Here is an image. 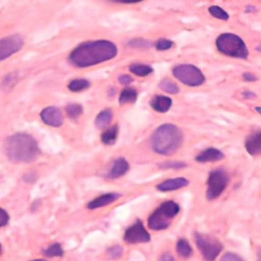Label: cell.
<instances>
[{"label": "cell", "instance_id": "cell-1", "mask_svg": "<svg viewBox=\"0 0 261 261\" xmlns=\"http://www.w3.org/2000/svg\"><path fill=\"white\" fill-rule=\"evenodd\" d=\"M117 47L108 40L87 41L75 47L68 56V61L75 67L84 68L113 59Z\"/></svg>", "mask_w": 261, "mask_h": 261}, {"label": "cell", "instance_id": "cell-2", "mask_svg": "<svg viewBox=\"0 0 261 261\" xmlns=\"http://www.w3.org/2000/svg\"><path fill=\"white\" fill-rule=\"evenodd\" d=\"M3 149L8 160L13 163L32 162L41 153L35 138L24 133H16L7 137Z\"/></svg>", "mask_w": 261, "mask_h": 261}, {"label": "cell", "instance_id": "cell-3", "mask_svg": "<svg viewBox=\"0 0 261 261\" xmlns=\"http://www.w3.org/2000/svg\"><path fill=\"white\" fill-rule=\"evenodd\" d=\"M182 133L174 124L165 123L157 127L151 137L152 150L160 155L175 153L182 144Z\"/></svg>", "mask_w": 261, "mask_h": 261}, {"label": "cell", "instance_id": "cell-4", "mask_svg": "<svg viewBox=\"0 0 261 261\" xmlns=\"http://www.w3.org/2000/svg\"><path fill=\"white\" fill-rule=\"evenodd\" d=\"M216 48L226 56L246 59L249 55L247 45L239 36L231 33H223L216 39Z\"/></svg>", "mask_w": 261, "mask_h": 261}, {"label": "cell", "instance_id": "cell-5", "mask_svg": "<svg viewBox=\"0 0 261 261\" xmlns=\"http://www.w3.org/2000/svg\"><path fill=\"white\" fill-rule=\"evenodd\" d=\"M179 210V205L174 201H165L161 203L148 218L149 228L154 230L166 229L170 225L171 219L178 214Z\"/></svg>", "mask_w": 261, "mask_h": 261}, {"label": "cell", "instance_id": "cell-6", "mask_svg": "<svg viewBox=\"0 0 261 261\" xmlns=\"http://www.w3.org/2000/svg\"><path fill=\"white\" fill-rule=\"evenodd\" d=\"M173 76L184 85L198 87L205 83L204 73L193 64H178L172 68Z\"/></svg>", "mask_w": 261, "mask_h": 261}, {"label": "cell", "instance_id": "cell-7", "mask_svg": "<svg viewBox=\"0 0 261 261\" xmlns=\"http://www.w3.org/2000/svg\"><path fill=\"white\" fill-rule=\"evenodd\" d=\"M195 242L202 257L206 261H214L222 250V244L218 240L207 234L196 232Z\"/></svg>", "mask_w": 261, "mask_h": 261}, {"label": "cell", "instance_id": "cell-8", "mask_svg": "<svg viewBox=\"0 0 261 261\" xmlns=\"http://www.w3.org/2000/svg\"><path fill=\"white\" fill-rule=\"evenodd\" d=\"M228 180V175L225 170L218 168L210 171L207 179V199L214 200L218 198L226 189Z\"/></svg>", "mask_w": 261, "mask_h": 261}, {"label": "cell", "instance_id": "cell-9", "mask_svg": "<svg viewBox=\"0 0 261 261\" xmlns=\"http://www.w3.org/2000/svg\"><path fill=\"white\" fill-rule=\"evenodd\" d=\"M23 46V38L18 35H10L0 39V61L18 52Z\"/></svg>", "mask_w": 261, "mask_h": 261}, {"label": "cell", "instance_id": "cell-10", "mask_svg": "<svg viewBox=\"0 0 261 261\" xmlns=\"http://www.w3.org/2000/svg\"><path fill=\"white\" fill-rule=\"evenodd\" d=\"M150 233L145 228L141 220H137L134 224L128 226L123 234V240L128 244H141L150 241Z\"/></svg>", "mask_w": 261, "mask_h": 261}, {"label": "cell", "instance_id": "cell-11", "mask_svg": "<svg viewBox=\"0 0 261 261\" xmlns=\"http://www.w3.org/2000/svg\"><path fill=\"white\" fill-rule=\"evenodd\" d=\"M40 117L42 121L49 126L58 127L63 123V114L61 110L55 106L44 108L40 113Z\"/></svg>", "mask_w": 261, "mask_h": 261}, {"label": "cell", "instance_id": "cell-12", "mask_svg": "<svg viewBox=\"0 0 261 261\" xmlns=\"http://www.w3.org/2000/svg\"><path fill=\"white\" fill-rule=\"evenodd\" d=\"M189 185V180L186 177H174L168 178L166 180L161 181L156 186V189L161 192H170L181 189Z\"/></svg>", "mask_w": 261, "mask_h": 261}, {"label": "cell", "instance_id": "cell-13", "mask_svg": "<svg viewBox=\"0 0 261 261\" xmlns=\"http://www.w3.org/2000/svg\"><path fill=\"white\" fill-rule=\"evenodd\" d=\"M223 157H224V155L220 150L210 147V148L205 149L201 153H199L195 157V160L200 162V163H206V162L221 160V159H223Z\"/></svg>", "mask_w": 261, "mask_h": 261}, {"label": "cell", "instance_id": "cell-14", "mask_svg": "<svg viewBox=\"0 0 261 261\" xmlns=\"http://www.w3.org/2000/svg\"><path fill=\"white\" fill-rule=\"evenodd\" d=\"M245 148L250 155H258L261 152V133H252L245 142Z\"/></svg>", "mask_w": 261, "mask_h": 261}, {"label": "cell", "instance_id": "cell-15", "mask_svg": "<svg viewBox=\"0 0 261 261\" xmlns=\"http://www.w3.org/2000/svg\"><path fill=\"white\" fill-rule=\"evenodd\" d=\"M120 197L119 194L117 193H107V194H103L97 198H95L94 200L90 201L87 205V207L89 209H96V208H100V207H104L109 205L110 203L116 201L118 198Z\"/></svg>", "mask_w": 261, "mask_h": 261}, {"label": "cell", "instance_id": "cell-16", "mask_svg": "<svg viewBox=\"0 0 261 261\" xmlns=\"http://www.w3.org/2000/svg\"><path fill=\"white\" fill-rule=\"evenodd\" d=\"M150 105L155 111L160 113H165L170 109L172 105V100L167 96L156 95L151 99Z\"/></svg>", "mask_w": 261, "mask_h": 261}, {"label": "cell", "instance_id": "cell-17", "mask_svg": "<svg viewBox=\"0 0 261 261\" xmlns=\"http://www.w3.org/2000/svg\"><path fill=\"white\" fill-rule=\"evenodd\" d=\"M128 168H129L128 162L124 158H121V157L117 158L113 162V164H112V166H111V168H110V170L107 174V177L112 178V179L113 178H118V177L122 176L123 174H125L127 172Z\"/></svg>", "mask_w": 261, "mask_h": 261}, {"label": "cell", "instance_id": "cell-18", "mask_svg": "<svg viewBox=\"0 0 261 261\" xmlns=\"http://www.w3.org/2000/svg\"><path fill=\"white\" fill-rule=\"evenodd\" d=\"M112 117H113L112 110L109 108H106L98 113V115L95 118V124L98 128H104L110 124Z\"/></svg>", "mask_w": 261, "mask_h": 261}, {"label": "cell", "instance_id": "cell-19", "mask_svg": "<svg viewBox=\"0 0 261 261\" xmlns=\"http://www.w3.org/2000/svg\"><path fill=\"white\" fill-rule=\"evenodd\" d=\"M117 135H118V126L113 125L109 128H106L101 134V141L104 145H112L115 143Z\"/></svg>", "mask_w": 261, "mask_h": 261}, {"label": "cell", "instance_id": "cell-20", "mask_svg": "<svg viewBox=\"0 0 261 261\" xmlns=\"http://www.w3.org/2000/svg\"><path fill=\"white\" fill-rule=\"evenodd\" d=\"M128 69L132 73L139 76H146L153 71V68L150 65L144 63H133L128 66Z\"/></svg>", "mask_w": 261, "mask_h": 261}, {"label": "cell", "instance_id": "cell-21", "mask_svg": "<svg viewBox=\"0 0 261 261\" xmlns=\"http://www.w3.org/2000/svg\"><path fill=\"white\" fill-rule=\"evenodd\" d=\"M138 97V92L133 88H125L121 91L119 95V104H125V103H134L136 102Z\"/></svg>", "mask_w": 261, "mask_h": 261}, {"label": "cell", "instance_id": "cell-22", "mask_svg": "<svg viewBox=\"0 0 261 261\" xmlns=\"http://www.w3.org/2000/svg\"><path fill=\"white\" fill-rule=\"evenodd\" d=\"M176 252L179 256L184 258H188L192 255L193 249L186 239H179L176 243Z\"/></svg>", "mask_w": 261, "mask_h": 261}, {"label": "cell", "instance_id": "cell-23", "mask_svg": "<svg viewBox=\"0 0 261 261\" xmlns=\"http://www.w3.org/2000/svg\"><path fill=\"white\" fill-rule=\"evenodd\" d=\"M90 85L91 84L88 80L75 79V80H72L69 82V84L67 85V88L71 92H81V91L88 89L90 87Z\"/></svg>", "mask_w": 261, "mask_h": 261}, {"label": "cell", "instance_id": "cell-24", "mask_svg": "<svg viewBox=\"0 0 261 261\" xmlns=\"http://www.w3.org/2000/svg\"><path fill=\"white\" fill-rule=\"evenodd\" d=\"M43 254L47 257H61L64 254V251L59 243H54L48 246L43 250Z\"/></svg>", "mask_w": 261, "mask_h": 261}, {"label": "cell", "instance_id": "cell-25", "mask_svg": "<svg viewBox=\"0 0 261 261\" xmlns=\"http://www.w3.org/2000/svg\"><path fill=\"white\" fill-rule=\"evenodd\" d=\"M159 88L169 94H177L179 92L177 85L175 83H173L172 81H170L169 79H163L159 83Z\"/></svg>", "mask_w": 261, "mask_h": 261}, {"label": "cell", "instance_id": "cell-26", "mask_svg": "<svg viewBox=\"0 0 261 261\" xmlns=\"http://www.w3.org/2000/svg\"><path fill=\"white\" fill-rule=\"evenodd\" d=\"M65 111H66V115L70 118V119H76L79 118L82 113H83V107L82 105L80 104H76V103H71V104H68L65 108Z\"/></svg>", "mask_w": 261, "mask_h": 261}, {"label": "cell", "instance_id": "cell-27", "mask_svg": "<svg viewBox=\"0 0 261 261\" xmlns=\"http://www.w3.org/2000/svg\"><path fill=\"white\" fill-rule=\"evenodd\" d=\"M208 11H209V13H210L212 16H214L215 18H218V19L227 20L228 17H229L228 13H227L225 10H223L221 7L217 6V5H212V6H210V7L208 8Z\"/></svg>", "mask_w": 261, "mask_h": 261}, {"label": "cell", "instance_id": "cell-28", "mask_svg": "<svg viewBox=\"0 0 261 261\" xmlns=\"http://www.w3.org/2000/svg\"><path fill=\"white\" fill-rule=\"evenodd\" d=\"M18 81V75L16 72H9L8 74L5 75V77L2 81V88L9 90L13 88V86L17 83Z\"/></svg>", "mask_w": 261, "mask_h": 261}, {"label": "cell", "instance_id": "cell-29", "mask_svg": "<svg viewBox=\"0 0 261 261\" xmlns=\"http://www.w3.org/2000/svg\"><path fill=\"white\" fill-rule=\"evenodd\" d=\"M123 254V249L121 246L119 245H114L111 246L110 248H108L107 250V255L109 256V258L111 259H118L122 256Z\"/></svg>", "mask_w": 261, "mask_h": 261}, {"label": "cell", "instance_id": "cell-30", "mask_svg": "<svg viewBox=\"0 0 261 261\" xmlns=\"http://www.w3.org/2000/svg\"><path fill=\"white\" fill-rule=\"evenodd\" d=\"M173 46V42L171 40L168 39H159L156 43H155V48L159 51H164V50H168Z\"/></svg>", "mask_w": 261, "mask_h": 261}, {"label": "cell", "instance_id": "cell-31", "mask_svg": "<svg viewBox=\"0 0 261 261\" xmlns=\"http://www.w3.org/2000/svg\"><path fill=\"white\" fill-rule=\"evenodd\" d=\"M159 167L161 168H184L187 166V164L185 162H179V161H170V162H162L158 164Z\"/></svg>", "mask_w": 261, "mask_h": 261}, {"label": "cell", "instance_id": "cell-32", "mask_svg": "<svg viewBox=\"0 0 261 261\" xmlns=\"http://www.w3.org/2000/svg\"><path fill=\"white\" fill-rule=\"evenodd\" d=\"M129 45L133 46V47H136V48H148L151 46V43L149 41H146V40H143V39H134L129 42Z\"/></svg>", "mask_w": 261, "mask_h": 261}, {"label": "cell", "instance_id": "cell-33", "mask_svg": "<svg viewBox=\"0 0 261 261\" xmlns=\"http://www.w3.org/2000/svg\"><path fill=\"white\" fill-rule=\"evenodd\" d=\"M220 261H245L241 256L232 253V252H227L222 255L220 258Z\"/></svg>", "mask_w": 261, "mask_h": 261}, {"label": "cell", "instance_id": "cell-34", "mask_svg": "<svg viewBox=\"0 0 261 261\" xmlns=\"http://www.w3.org/2000/svg\"><path fill=\"white\" fill-rule=\"evenodd\" d=\"M9 222V215L3 208L0 207V228L7 225Z\"/></svg>", "mask_w": 261, "mask_h": 261}, {"label": "cell", "instance_id": "cell-35", "mask_svg": "<svg viewBox=\"0 0 261 261\" xmlns=\"http://www.w3.org/2000/svg\"><path fill=\"white\" fill-rule=\"evenodd\" d=\"M118 82L122 85H128L133 82V77L128 74H121L118 76Z\"/></svg>", "mask_w": 261, "mask_h": 261}, {"label": "cell", "instance_id": "cell-36", "mask_svg": "<svg viewBox=\"0 0 261 261\" xmlns=\"http://www.w3.org/2000/svg\"><path fill=\"white\" fill-rule=\"evenodd\" d=\"M243 79L246 82H255L257 80V76L252 72H245L243 73Z\"/></svg>", "mask_w": 261, "mask_h": 261}, {"label": "cell", "instance_id": "cell-37", "mask_svg": "<svg viewBox=\"0 0 261 261\" xmlns=\"http://www.w3.org/2000/svg\"><path fill=\"white\" fill-rule=\"evenodd\" d=\"M160 261H173V256L170 254V253H168V252H166V253H163L161 256H160V259H159Z\"/></svg>", "mask_w": 261, "mask_h": 261}, {"label": "cell", "instance_id": "cell-38", "mask_svg": "<svg viewBox=\"0 0 261 261\" xmlns=\"http://www.w3.org/2000/svg\"><path fill=\"white\" fill-rule=\"evenodd\" d=\"M244 96H245V98H253V97H255V94L247 91V92H244Z\"/></svg>", "mask_w": 261, "mask_h": 261}, {"label": "cell", "instance_id": "cell-39", "mask_svg": "<svg viewBox=\"0 0 261 261\" xmlns=\"http://www.w3.org/2000/svg\"><path fill=\"white\" fill-rule=\"evenodd\" d=\"M30 261H48L46 259H34V260H30Z\"/></svg>", "mask_w": 261, "mask_h": 261}, {"label": "cell", "instance_id": "cell-40", "mask_svg": "<svg viewBox=\"0 0 261 261\" xmlns=\"http://www.w3.org/2000/svg\"><path fill=\"white\" fill-rule=\"evenodd\" d=\"M2 255V246H1V244H0V256Z\"/></svg>", "mask_w": 261, "mask_h": 261}, {"label": "cell", "instance_id": "cell-41", "mask_svg": "<svg viewBox=\"0 0 261 261\" xmlns=\"http://www.w3.org/2000/svg\"><path fill=\"white\" fill-rule=\"evenodd\" d=\"M256 110H257L258 112H260V108H259V107H257V108H256Z\"/></svg>", "mask_w": 261, "mask_h": 261}]
</instances>
